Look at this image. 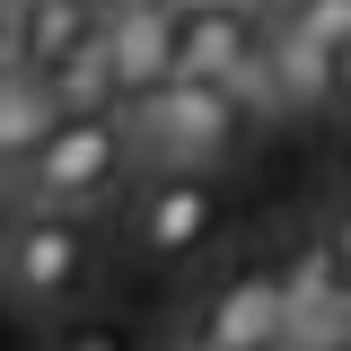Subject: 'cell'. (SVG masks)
I'll list each match as a JSON object with an SVG mask.
<instances>
[{"instance_id":"6da1fadb","label":"cell","mask_w":351,"mask_h":351,"mask_svg":"<svg viewBox=\"0 0 351 351\" xmlns=\"http://www.w3.org/2000/svg\"><path fill=\"white\" fill-rule=\"evenodd\" d=\"M132 114V141L149 167H193L211 176L228 167L246 141H255V114H246V80H202V71H176L158 97L123 106Z\"/></svg>"},{"instance_id":"7a4b0ae2","label":"cell","mask_w":351,"mask_h":351,"mask_svg":"<svg viewBox=\"0 0 351 351\" xmlns=\"http://www.w3.org/2000/svg\"><path fill=\"white\" fill-rule=\"evenodd\" d=\"M97 290V228L80 202H27L0 228V299L18 316H53Z\"/></svg>"},{"instance_id":"3957f363","label":"cell","mask_w":351,"mask_h":351,"mask_svg":"<svg viewBox=\"0 0 351 351\" xmlns=\"http://www.w3.org/2000/svg\"><path fill=\"white\" fill-rule=\"evenodd\" d=\"M132 158H141V141H132L123 106L114 114H62L18 184H27V202H80V211H97V193H114Z\"/></svg>"},{"instance_id":"277c9868","label":"cell","mask_w":351,"mask_h":351,"mask_svg":"<svg viewBox=\"0 0 351 351\" xmlns=\"http://www.w3.org/2000/svg\"><path fill=\"white\" fill-rule=\"evenodd\" d=\"M281 343H290V281L272 263L228 272L184 325V351H281Z\"/></svg>"},{"instance_id":"5b68a950","label":"cell","mask_w":351,"mask_h":351,"mask_svg":"<svg viewBox=\"0 0 351 351\" xmlns=\"http://www.w3.org/2000/svg\"><path fill=\"white\" fill-rule=\"evenodd\" d=\"M132 255L141 263H184V255H202L211 246V228H219V193H211V176H193V167H149V184L132 193Z\"/></svg>"},{"instance_id":"8992f818","label":"cell","mask_w":351,"mask_h":351,"mask_svg":"<svg viewBox=\"0 0 351 351\" xmlns=\"http://www.w3.org/2000/svg\"><path fill=\"white\" fill-rule=\"evenodd\" d=\"M176 44H184V71L202 80H263V44L272 27L255 18V0H184L176 9Z\"/></svg>"},{"instance_id":"52a82bcc","label":"cell","mask_w":351,"mask_h":351,"mask_svg":"<svg viewBox=\"0 0 351 351\" xmlns=\"http://www.w3.org/2000/svg\"><path fill=\"white\" fill-rule=\"evenodd\" d=\"M176 9H184V0H106V44H114V80H123V106L158 97V88L184 71Z\"/></svg>"},{"instance_id":"ba28073f","label":"cell","mask_w":351,"mask_h":351,"mask_svg":"<svg viewBox=\"0 0 351 351\" xmlns=\"http://www.w3.org/2000/svg\"><path fill=\"white\" fill-rule=\"evenodd\" d=\"M263 88H272V106H290V114H334V106H351V53L316 44L307 27H290V18H272Z\"/></svg>"},{"instance_id":"9c48e42d","label":"cell","mask_w":351,"mask_h":351,"mask_svg":"<svg viewBox=\"0 0 351 351\" xmlns=\"http://www.w3.org/2000/svg\"><path fill=\"white\" fill-rule=\"evenodd\" d=\"M106 27V0H9V62L53 71L62 53H80Z\"/></svg>"},{"instance_id":"30bf717a","label":"cell","mask_w":351,"mask_h":351,"mask_svg":"<svg viewBox=\"0 0 351 351\" xmlns=\"http://www.w3.org/2000/svg\"><path fill=\"white\" fill-rule=\"evenodd\" d=\"M53 123H62L53 80L27 71V62H0V176H27V167H36V149L53 141Z\"/></svg>"},{"instance_id":"8fae6325","label":"cell","mask_w":351,"mask_h":351,"mask_svg":"<svg viewBox=\"0 0 351 351\" xmlns=\"http://www.w3.org/2000/svg\"><path fill=\"white\" fill-rule=\"evenodd\" d=\"M44 80H53V97H62V114H114V106H123V80H114V44H106V27H97L80 53H62Z\"/></svg>"},{"instance_id":"7c38bea8","label":"cell","mask_w":351,"mask_h":351,"mask_svg":"<svg viewBox=\"0 0 351 351\" xmlns=\"http://www.w3.org/2000/svg\"><path fill=\"white\" fill-rule=\"evenodd\" d=\"M290 27H307L316 44H334V53H351V0H272Z\"/></svg>"},{"instance_id":"4fadbf2b","label":"cell","mask_w":351,"mask_h":351,"mask_svg":"<svg viewBox=\"0 0 351 351\" xmlns=\"http://www.w3.org/2000/svg\"><path fill=\"white\" fill-rule=\"evenodd\" d=\"M325 246H334V255H343V272H351V193L325 211Z\"/></svg>"},{"instance_id":"5bb4252c","label":"cell","mask_w":351,"mask_h":351,"mask_svg":"<svg viewBox=\"0 0 351 351\" xmlns=\"http://www.w3.org/2000/svg\"><path fill=\"white\" fill-rule=\"evenodd\" d=\"M62 351H123V334H71Z\"/></svg>"}]
</instances>
